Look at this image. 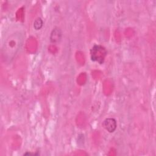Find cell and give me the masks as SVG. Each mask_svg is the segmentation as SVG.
I'll return each instance as SVG.
<instances>
[{"instance_id":"cell-1","label":"cell","mask_w":156,"mask_h":156,"mask_svg":"<svg viewBox=\"0 0 156 156\" xmlns=\"http://www.w3.org/2000/svg\"><path fill=\"white\" fill-rule=\"evenodd\" d=\"M107 51L104 47L99 44H94L90 50L91 59L99 64H102L107 55Z\"/></svg>"},{"instance_id":"cell-2","label":"cell","mask_w":156,"mask_h":156,"mask_svg":"<svg viewBox=\"0 0 156 156\" xmlns=\"http://www.w3.org/2000/svg\"><path fill=\"white\" fill-rule=\"evenodd\" d=\"M102 127L108 132L112 133L115 132L117 127L116 121L114 118H106L102 122Z\"/></svg>"},{"instance_id":"cell-3","label":"cell","mask_w":156,"mask_h":156,"mask_svg":"<svg viewBox=\"0 0 156 156\" xmlns=\"http://www.w3.org/2000/svg\"><path fill=\"white\" fill-rule=\"evenodd\" d=\"M62 33L59 29H54L51 35L50 40L51 41L52 43H57L61 39Z\"/></svg>"},{"instance_id":"cell-4","label":"cell","mask_w":156,"mask_h":156,"mask_svg":"<svg viewBox=\"0 0 156 156\" xmlns=\"http://www.w3.org/2000/svg\"><path fill=\"white\" fill-rule=\"evenodd\" d=\"M43 24V20L40 18H37L34 23V27L35 28V29L36 30H39L40 29Z\"/></svg>"}]
</instances>
